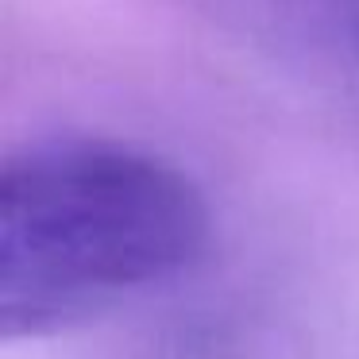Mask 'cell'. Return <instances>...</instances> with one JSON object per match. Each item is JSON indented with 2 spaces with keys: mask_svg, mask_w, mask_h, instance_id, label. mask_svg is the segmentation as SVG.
<instances>
[{
  "mask_svg": "<svg viewBox=\"0 0 359 359\" xmlns=\"http://www.w3.org/2000/svg\"><path fill=\"white\" fill-rule=\"evenodd\" d=\"M209 201L186 170L112 140H43L0 174V332L74 328L194 271Z\"/></svg>",
  "mask_w": 359,
  "mask_h": 359,
  "instance_id": "obj_1",
  "label": "cell"
}]
</instances>
